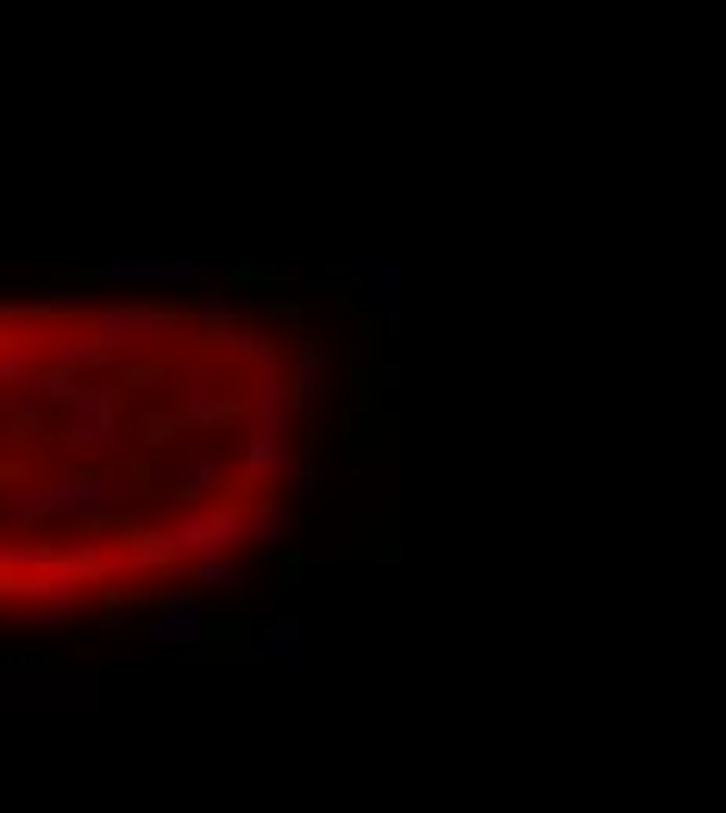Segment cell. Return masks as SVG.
<instances>
[{
	"instance_id": "1",
	"label": "cell",
	"mask_w": 726,
	"mask_h": 813,
	"mask_svg": "<svg viewBox=\"0 0 726 813\" xmlns=\"http://www.w3.org/2000/svg\"><path fill=\"white\" fill-rule=\"evenodd\" d=\"M357 295L370 301L376 313H395V301H401V270H395V263H363V270H357Z\"/></svg>"
},
{
	"instance_id": "2",
	"label": "cell",
	"mask_w": 726,
	"mask_h": 813,
	"mask_svg": "<svg viewBox=\"0 0 726 813\" xmlns=\"http://www.w3.org/2000/svg\"><path fill=\"white\" fill-rule=\"evenodd\" d=\"M258 658H282V663H294V658H301V626H294L289 613H282V620L270 626V632H263Z\"/></svg>"
}]
</instances>
